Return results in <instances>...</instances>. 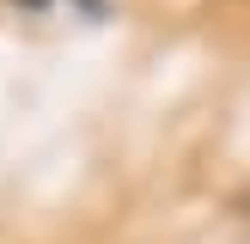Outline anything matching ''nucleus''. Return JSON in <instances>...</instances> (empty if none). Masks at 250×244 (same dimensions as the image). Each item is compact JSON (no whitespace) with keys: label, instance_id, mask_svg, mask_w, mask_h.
Segmentation results:
<instances>
[{"label":"nucleus","instance_id":"nucleus-1","mask_svg":"<svg viewBox=\"0 0 250 244\" xmlns=\"http://www.w3.org/2000/svg\"><path fill=\"white\" fill-rule=\"evenodd\" d=\"M238 214H250V195H238Z\"/></svg>","mask_w":250,"mask_h":244}]
</instances>
